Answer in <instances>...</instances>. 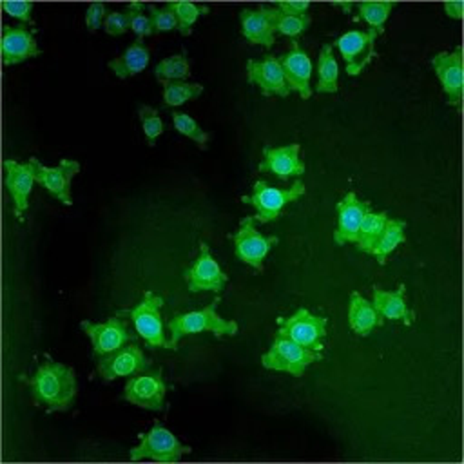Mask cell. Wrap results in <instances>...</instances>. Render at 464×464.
Listing matches in <instances>:
<instances>
[{
	"label": "cell",
	"instance_id": "obj_36",
	"mask_svg": "<svg viewBox=\"0 0 464 464\" xmlns=\"http://www.w3.org/2000/svg\"><path fill=\"white\" fill-rule=\"evenodd\" d=\"M127 14H129V22H130V29L136 34V38H145L154 34L152 31V22L150 16L143 13V5L140 2H130L127 5Z\"/></svg>",
	"mask_w": 464,
	"mask_h": 464
},
{
	"label": "cell",
	"instance_id": "obj_14",
	"mask_svg": "<svg viewBox=\"0 0 464 464\" xmlns=\"http://www.w3.org/2000/svg\"><path fill=\"white\" fill-rule=\"evenodd\" d=\"M185 281L190 292L210 290L219 294L227 285L228 276L219 268L218 261L212 257L208 245L201 241L198 259L185 270Z\"/></svg>",
	"mask_w": 464,
	"mask_h": 464
},
{
	"label": "cell",
	"instance_id": "obj_43",
	"mask_svg": "<svg viewBox=\"0 0 464 464\" xmlns=\"http://www.w3.org/2000/svg\"><path fill=\"white\" fill-rule=\"evenodd\" d=\"M332 5H334V7H341L344 13H350V9H352L353 4H339V2H334Z\"/></svg>",
	"mask_w": 464,
	"mask_h": 464
},
{
	"label": "cell",
	"instance_id": "obj_29",
	"mask_svg": "<svg viewBox=\"0 0 464 464\" xmlns=\"http://www.w3.org/2000/svg\"><path fill=\"white\" fill-rule=\"evenodd\" d=\"M388 219V212L382 210V212H372L368 210L362 218V223H361V228H359V236H357V248L361 252H366L370 254L377 237L381 236L382 228H384V223Z\"/></svg>",
	"mask_w": 464,
	"mask_h": 464
},
{
	"label": "cell",
	"instance_id": "obj_15",
	"mask_svg": "<svg viewBox=\"0 0 464 464\" xmlns=\"http://www.w3.org/2000/svg\"><path fill=\"white\" fill-rule=\"evenodd\" d=\"M246 80L257 85L263 96L286 98L290 94L279 58L274 54H266L261 60H246Z\"/></svg>",
	"mask_w": 464,
	"mask_h": 464
},
{
	"label": "cell",
	"instance_id": "obj_38",
	"mask_svg": "<svg viewBox=\"0 0 464 464\" xmlns=\"http://www.w3.org/2000/svg\"><path fill=\"white\" fill-rule=\"evenodd\" d=\"M103 29L107 34L111 36H120L125 34L130 29V22H129V14L121 13V11H112L105 16L103 22Z\"/></svg>",
	"mask_w": 464,
	"mask_h": 464
},
{
	"label": "cell",
	"instance_id": "obj_4",
	"mask_svg": "<svg viewBox=\"0 0 464 464\" xmlns=\"http://www.w3.org/2000/svg\"><path fill=\"white\" fill-rule=\"evenodd\" d=\"M319 359H321V352H314L306 346H301L288 337L276 335L268 352L261 355V364L266 370L286 372L294 377H301L304 370Z\"/></svg>",
	"mask_w": 464,
	"mask_h": 464
},
{
	"label": "cell",
	"instance_id": "obj_42",
	"mask_svg": "<svg viewBox=\"0 0 464 464\" xmlns=\"http://www.w3.org/2000/svg\"><path fill=\"white\" fill-rule=\"evenodd\" d=\"M444 11L450 18L460 20L462 18V11H464V4L462 2H446L444 4Z\"/></svg>",
	"mask_w": 464,
	"mask_h": 464
},
{
	"label": "cell",
	"instance_id": "obj_7",
	"mask_svg": "<svg viewBox=\"0 0 464 464\" xmlns=\"http://www.w3.org/2000/svg\"><path fill=\"white\" fill-rule=\"evenodd\" d=\"M167 384L161 375V368L143 370L136 375H130L123 388V399L138 408L161 411L165 406Z\"/></svg>",
	"mask_w": 464,
	"mask_h": 464
},
{
	"label": "cell",
	"instance_id": "obj_26",
	"mask_svg": "<svg viewBox=\"0 0 464 464\" xmlns=\"http://www.w3.org/2000/svg\"><path fill=\"white\" fill-rule=\"evenodd\" d=\"M404 228H406V221L402 219H395V218H388L384 223V228L381 232V236L377 237L373 248H372V256L377 257V263L382 266L386 265V257L401 245L404 243Z\"/></svg>",
	"mask_w": 464,
	"mask_h": 464
},
{
	"label": "cell",
	"instance_id": "obj_10",
	"mask_svg": "<svg viewBox=\"0 0 464 464\" xmlns=\"http://www.w3.org/2000/svg\"><path fill=\"white\" fill-rule=\"evenodd\" d=\"M80 328L89 335V339L92 343V353L96 359L118 350L123 344L136 339V335H132L129 332V323H127L125 315L120 312L103 323L82 321Z\"/></svg>",
	"mask_w": 464,
	"mask_h": 464
},
{
	"label": "cell",
	"instance_id": "obj_33",
	"mask_svg": "<svg viewBox=\"0 0 464 464\" xmlns=\"http://www.w3.org/2000/svg\"><path fill=\"white\" fill-rule=\"evenodd\" d=\"M172 13L176 14V20H178V31L183 34V36H188L192 33V25L194 22L208 13V5H198V4H192V2H169L167 4Z\"/></svg>",
	"mask_w": 464,
	"mask_h": 464
},
{
	"label": "cell",
	"instance_id": "obj_11",
	"mask_svg": "<svg viewBox=\"0 0 464 464\" xmlns=\"http://www.w3.org/2000/svg\"><path fill=\"white\" fill-rule=\"evenodd\" d=\"M149 366H150V359L143 353V350L134 341L96 359V372L105 382L114 381L118 377L136 375L147 370Z\"/></svg>",
	"mask_w": 464,
	"mask_h": 464
},
{
	"label": "cell",
	"instance_id": "obj_6",
	"mask_svg": "<svg viewBox=\"0 0 464 464\" xmlns=\"http://www.w3.org/2000/svg\"><path fill=\"white\" fill-rule=\"evenodd\" d=\"M190 446L181 444L178 437L156 422L149 433L141 435L138 446L129 451L130 460L152 459L158 462H176L181 459L183 453H190Z\"/></svg>",
	"mask_w": 464,
	"mask_h": 464
},
{
	"label": "cell",
	"instance_id": "obj_20",
	"mask_svg": "<svg viewBox=\"0 0 464 464\" xmlns=\"http://www.w3.org/2000/svg\"><path fill=\"white\" fill-rule=\"evenodd\" d=\"M299 143H290L283 147H265L259 170L272 172L283 181L301 176L304 172V165L299 160Z\"/></svg>",
	"mask_w": 464,
	"mask_h": 464
},
{
	"label": "cell",
	"instance_id": "obj_2",
	"mask_svg": "<svg viewBox=\"0 0 464 464\" xmlns=\"http://www.w3.org/2000/svg\"><path fill=\"white\" fill-rule=\"evenodd\" d=\"M219 304V295L210 301L208 306L203 310L196 312H187L174 315L169 319L167 328L170 330V350L178 348V343L188 335V334H198V332H210L216 337L221 335H236L237 334V323L236 321H227L223 319L216 308Z\"/></svg>",
	"mask_w": 464,
	"mask_h": 464
},
{
	"label": "cell",
	"instance_id": "obj_34",
	"mask_svg": "<svg viewBox=\"0 0 464 464\" xmlns=\"http://www.w3.org/2000/svg\"><path fill=\"white\" fill-rule=\"evenodd\" d=\"M170 118H172V123H174V127H176V130H178L179 134H183V136H187L188 140L196 141L199 149H207V143H208L210 134H208L207 130H203V129L196 123L194 118H190L188 114L179 112V111H172Z\"/></svg>",
	"mask_w": 464,
	"mask_h": 464
},
{
	"label": "cell",
	"instance_id": "obj_3",
	"mask_svg": "<svg viewBox=\"0 0 464 464\" xmlns=\"http://www.w3.org/2000/svg\"><path fill=\"white\" fill-rule=\"evenodd\" d=\"M304 183L301 179H295L290 188H277L270 187L266 181L259 179L254 183V190L250 196H241V201L245 205H252L256 208V214L252 216L254 221L265 225L270 221H276L283 208L299 199L304 194Z\"/></svg>",
	"mask_w": 464,
	"mask_h": 464
},
{
	"label": "cell",
	"instance_id": "obj_12",
	"mask_svg": "<svg viewBox=\"0 0 464 464\" xmlns=\"http://www.w3.org/2000/svg\"><path fill=\"white\" fill-rule=\"evenodd\" d=\"M377 36L379 34L375 31H348L334 42V45L341 51L344 58L346 72L350 76L361 74L368 67V63L377 56Z\"/></svg>",
	"mask_w": 464,
	"mask_h": 464
},
{
	"label": "cell",
	"instance_id": "obj_37",
	"mask_svg": "<svg viewBox=\"0 0 464 464\" xmlns=\"http://www.w3.org/2000/svg\"><path fill=\"white\" fill-rule=\"evenodd\" d=\"M149 13H150V22H152L154 34L169 33V31L178 29L176 14L172 13V9L169 5H165L161 9H158L156 5H149Z\"/></svg>",
	"mask_w": 464,
	"mask_h": 464
},
{
	"label": "cell",
	"instance_id": "obj_25",
	"mask_svg": "<svg viewBox=\"0 0 464 464\" xmlns=\"http://www.w3.org/2000/svg\"><path fill=\"white\" fill-rule=\"evenodd\" d=\"M150 60V51L149 47L143 44L141 38H136L121 56L112 58L107 65L109 69L121 80L138 74L140 71H143L149 65Z\"/></svg>",
	"mask_w": 464,
	"mask_h": 464
},
{
	"label": "cell",
	"instance_id": "obj_23",
	"mask_svg": "<svg viewBox=\"0 0 464 464\" xmlns=\"http://www.w3.org/2000/svg\"><path fill=\"white\" fill-rule=\"evenodd\" d=\"M348 324L357 335H370V332L377 326L384 324V319L381 314L375 310L373 303L364 299L361 294L353 292L350 295V304H348Z\"/></svg>",
	"mask_w": 464,
	"mask_h": 464
},
{
	"label": "cell",
	"instance_id": "obj_32",
	"mask_svg": "<svg viewBox=\"0 0 464 464\" xmlns=\"http://www.w3.org/2000/svg\"><path fill=\"white\" fill-rule=\"evenodd\" d=\"M163 107H178L188 100L198 98L203 92L201 83L194 82H163Z\"/></svg>",
	"mask_w": 464,
	"mask_h": 464
},
{
	"label": "cell",
	"instance_id": "obj_24",
	"mask_svg": "<svg viewBox=\"0 0 464 464\" xmlns=\"http://www.w3.org/2000/svg\"><path fill=\"white\" fill-rule=\"evenodd\" d=\"M241 33L250 44H259L265 47H272L276 42V29L265 14V7L261 5L257 11L241 9L239 13Z\"/></svg>",
	"mask_w": 464,
	"mask_h": 464
},
{
	"label": "cell",
	"instance_id": "obj_27",
	"mask_svg": "<svg viewBox=\"0 0 464 464\" xmlns=\"http://www.w3.org/2000/svg\"><path fill=\"white\" fill-rule=\"evenodd\" d=\"M263 7H265V14L270 20V24L274 25L276 33H281L285 36L295 38L301 33H304L312 24L310 14H285L277 7H266V5H263Z\"/></svg>",
	"mask_w": 464,
	"mask_h": 464
},
{
	"label": "cell",
	"instance_id": "obj_40",
	"mask_svg": "<svg viewBox=\"0 0 464 464\" xmlns=\"http://www.w3.org/2000/svg\"><path fill=\"white\" fill-rule=\"evenodd\" d=\"M107 5L105 4H91L87 13H85V24L89 27L91 33H94L96 29H100L102 22H105L107 16Z\"/></svg>",
	"mask_w": 464,
	"mask_h": 464
},
{
	"label": "cell",
	"instance_id": "obj_30",
	"mask_svg": "<svg viewBox=\"0 0 464 464\" xmlns=\"http://www.w3.org/2000/svg\"><path fill=\"white\" fill-rule=\"evenodd\" d=\"M190 74V63L187 58V53L181 51L179 54L163 58L156 67H154V76L158 82H185Z\"/></svg>",
	"mask_w": 464,
	"mask_h": 464
},
{
	"label": "cell",
	"instance_id": "obj_31",
	"mask_svg": "<svg viewBox=\"0 0 464 464\" xmlns=\"http://www.w3.org/2000/svg\"><path fill=\"white\" fill-rule=\"evenodd\" d=\"M359 14L355 20H364L370 25V31H375L379 36L384 33V22L392 9L395 7L393 2H359L355 4Z\"/></svg>",
	"mask_w": 464,
	"mask_h": 464
},
{
	"label": "cell",
	"instance_id": "obj_5",
	"mask_svg": "<svg viewBox=\"0 0 464 464\" xmlns=\"http://www.w3.org/2000/svg\"><path fill=\"white\" fill-rule=\"evenodd\" d=\"M161 304H163V297L147 290L143 294V299L136 306L121 310L120 314L130 317L138 335L149 346L170 350V341H167L165 332H163V323H161V314H160Z\"/></svg>",
	"mask_w": 464,
	"mask_h": 464
},
{
	"label": "cell",
	"instance_id": "obj_16",
	"mask_svg": "<svg viewBox=\"0 0 464 464\" xmlns=\"http://www.w3.org/2000/svg\"><path fill=\"white\" fill-rule=\"evenodd\" d=\"M433 71L442 85L446 100L453 107L462 102V49L457 45L451 53L442 51L431 58Z\"/></svg>",
	"mask_w": 464,
	"mask_h": 464
},
{
	"label": "cell",
	"instance_id": "obj_13",
	"mask_svg": "<svg viewBox=\"0 0 464 464\" xmlns=\"http://www.w3.org/2000/svg\"><path fill=\"white\" fill-rule=\"evenodd\" d=\"M34 165V179L53 198L63 205H72L71 181L80 172V163L74 160H62L56 167H45L36 158H29Z\"/></svg>",
	"mask_w": 464,
	"mask_h": 464
},
{
	"label": "cell",
	"instance_id": "obj_9",
	"mask_svg": "<svg viewBox=\"0 0 464 464\" xmlns=\"http://www.w3.org/2000/svg\"><path fill=\"white\" fill-rule=\"evenodd\" d=\"M254 218L246 216L241 219L239 230L234 234H228V239L234 241L236 257L256 270H263V259L266 257L268 250L279 243L277 236H263L256 225Z\"/></svg>",
	"mask_w": 464,
	"mask_h": 464
},
{
	"label": "cell",
	"instance_id": "obj_8",
	"mask_svg": "<svg viewBox=\"0 0 464 464\" xmlns=\"http://www.w3.org/2000/svg\"><path fill=\"white\" fill-rule=\"evenodd\" d=\"M277 326V335L288 337L314 352L323 350V339L326 337V317L314 315L306 308H299L290 317H279Z\"/></svg>",
	"mask_w": 464,
	"mask_h": 464
},
{
	"label": "cell",
	"instance_id": "obj_28",
	"mask_svg": "<svg viewBox=\"0 0 464 464\" xmlns=\"http://www.w3.org/2000/svg\"><path fill=\"white\" fill-rule=\"evenodd\" d=\"M337 76L339 67L334 58V47L332 44H326L319 51V62H317V92H335L337 91Z\"/></svg>",
	"mask_w": 464,
	"mask_h": 464
},
{
	"label": "cell",
	"instance_id": "obj_39",
	"mask_svg": "<svg viewBox=\"0 0 464 464\" xmlns=\"http://www.w3.org/2000/svg\"><path fill=\"white\" fill-rule=\"evenodd\" d=\"M2 9L13 18L33 24V18H31L33 4H29V2H2Z\"/></svg>",
	"mask_w": 464,
	"mask_h": 464
},
{
	"label": "cell",
	"instance_id": "obj_22",
	"mask_svg": "<svg viewBox=\"0 0 464 464\" xmlns=\"http://www.w3.org/2000/svg\"><path fill=\"white\" fill-rule=\"evenodd\" d=\"M404 292H406L404 285H399V288L395 292H388L379 286H373L372 288V303L382 319L401 321L406 326H410L415 321V314H413V310L408 308Z\"/></svg>",
	"mask_w": 464,
	"mask_h": 464
},
{
	"label": "cell",
	"instance_id": "obj_35",
	"mask_svg": "<svg viewBox=\"0 0 464 464\" xmlns=\"http://www.w3.org/2000/svg\"><path fill=\"white\" fill-rule=\"evenodd\" d=\"M138 116H140V121L143 127V134H145L149 145L152 147L156 138L163 132V121L160 118V112L150 105H140Z\"/></svg>",
	"mask_w": 464,
	"mask_h": 464
},
{
	"label": "cell",
	"instance_id": "obj_1",
	"mask_svg": "<svg viewBox=\"0 0 464 464\" xmlns=\"http://www.w3.org/2000/svg\"><path fill=\"white\" fill-rule=\"evenodd\" d=\"M27 384L34 402L44 404L47 411H67L78 390L74 370L49 357L27 379Z\"/></svg>",
	"mask_w": 464,
	"mask_h": 464
},
{
	"label": "cell",
	"instance_id": "obj_19",
	"mask_svg": "<svg viewBox=\"0 0 464 464\" xmlns=\"http://www.w3.org/2000/svg\"><path fill=\"white\" fill-rule=\"evenodd\" d=\"M5 169V188L9 190L13 201H14V218L18 221H24V210L27 208V199L33 188L34 179V165L29 160L27 163H18L14 160H5L4 161Z\"/></svg>",
	"mask_w": 464,
	"mask_h": 464
},
{
	"label": "cell",
	"instance_id": "obj_18",
	"mask_svg": "<svg viewBox=\"0 0 464 464\" xmlns=\"http://www.w3.org/2000/svg\"><path fill=\"white\" fill-rule=\"evenodd\" d=\"M277 58H279L288 89L299 92L303 100H308L312 96V87H310L312 62L308 54L299 47L297 42H292V49Z\"/></svg>",
	"mask_w": 464,
	"mask_h": 464
},
{
	"label": "cell",
	"instance_id": "obj_21",
	"mask_svg": "<svg viewBox=\"0 0 464 464\" xmlns=\"http://www.w3.org/2000/svg\"><path fill=\"white\" fill-rule=\"evenodd\" d=\"M40 49L34 40V31L24 25H4L2 31V58L4 65L22 63L27 58L38 56Z\"/></svg>",
	"mask_w": 464,
	"mask_h": 464
},
{
	"label": "cell",
	"instance_id": "obj_41",
	"mask_svg": "<svg viewBox=\"0 0 464 464\" xmlns=\"http://www.w3.org/2000/svg\"><path fill=\"white\" fill-rule=\"evenodd\" d=\"M276 7L285 14H306V9L310 7L308 2H277Z\"/></svg>",
	"mask_w": 464,
	"mask_h": 464
},
{
	"label": "cell",
	"instance_id": "obj_17",
	"mask_svg": "<svg viewBox=\"0 0 464 464\" xmlns=\"http://www.w3.org/2000/svg\"><path fill=\"white\" fill-rule=\"evenodd\" d=\"M337 228L334 232V241L337 245L357 243L359 228L364 214L370 210L368 201H361L353 192H348L337 205Z\"/></svg>",
	"mask_w": 464,
	"mask_h": 464
}]
</instances>
